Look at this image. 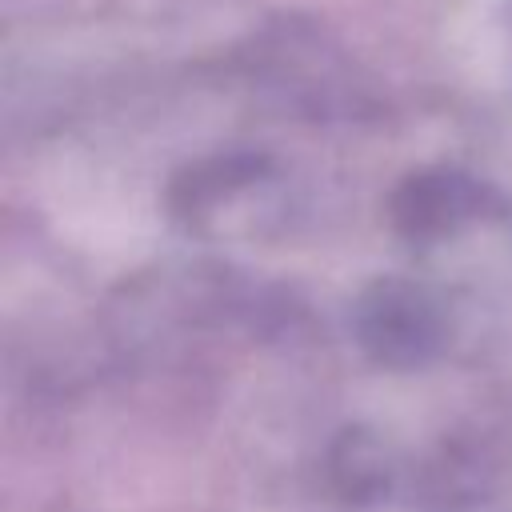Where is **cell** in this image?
<instances>
[{
	"label": "cell",
	"instance_id": "6da1fadb",
	"mask_svg": "<svg viewBox=\"0 0 512 512\" xmlns=\"http://www.w3.org/2000/svg\"><path fill=\"white\" fill-rule=\"evenodd\" d=\"M484 208V188L460 172H424L396 196V220L408 236H444Z\"/></svg>",
	"mask_w": 512,
	"mask_h": 512
}]
</instances>
